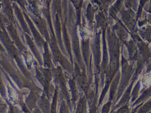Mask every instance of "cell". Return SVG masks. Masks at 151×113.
Wrapping results in <instances>:
<instances>
[{"label":"cell","mask_w":151,"mask_h":113,"mask_svg":"<svg viewBox=\"0 0 151 113\" xmlns=\"http://www.w3.org/2000/svg\"><path fill=\"white\" fill-rule=\"evenodd\" d=\"M59 113H70L67 107H66V105H65V104L64 103H63L61 104Z\"/></svg>","instance_id":"4"},{"label":"cell","mask_w":151,"mask_h":113,"mask_svg":"<svg viewBox=\"0 0 151 113\" xmlns=\"http://www.w3.org/2000/svg\"><path fill=\"white\" fill-rule=\"evenodd\" d=\"M38 108L42 113H50L51 106L46 97H42L38 101Z\"/></svg>","instance_id":"1"},{"label":"cell","mask_w":151,"mask_h":113,"mask_svg":"<svg viewBox=\"0 0 151 113\" xmlns=\"http://www.w3.org/2000/svg\"><path fill=\"white\" fill-rule=\"evenodd\" d=\"M129 112V109L127 107H123L120 108H119L116 113H128Z\"/></svg>","instance_id":"5"},{"label":"cell","mask_w":151,"mask_h":113,"mask_svg":"<svg viewBox=\"0 0 151 113\" xmlns=\"http://www.w3.org/2000/svg\"><path fill=\"white\" fill-rule=\"evenodd\" d=\"M38 100V98L36 94L34 93H31L30 95L26 99L25 105L28 108V109L31 111L33 109L37 108V101Z\"/></svg>","instance_id":"2"},{"label":"cell","mask_w":151,"mask_h":113,"mask_svg":"<svg viewBox=\"0 0 151 113\" xmlns=\"http://www.w3.org/2000/svg\"><path fill=\"white\" fill-rule=\"evenodd\" d=\"M31 113H42V112L41 111V110L38 107H37V108L33 109L31 111Z\"/></svg>","instance_id":"6"},{"label":"cell","mask_w":151,"mask_h":113,"mask_svg":"<svg viewBox=\"0 0 151 113\" xmlns=\"http://www.w3.org/2000/svg\"><path fill=\"white\" fill-rule=\"evenodd\" d=\"M85 105L83 101H80L77 105V107L75 113H84Z\"/></svg>","instance_id":"3"}]
</instances>
